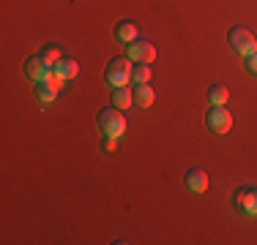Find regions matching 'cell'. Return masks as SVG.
<instances>
[{
	"label": "cell",
	"instance_id": "6da1fadb",
	"mask_svg": "<svg viewBox=\"0 0 257 245\" xmlns=\"http://www.w3.org/2000/svg\"><path fill=\"white\" fill-rule=\"evenodd\" d=\"M96 122H99L101 136H115L120 139L126 134V114L120 112L118 106H104L99 114H96Z\"/></svg>",
	"mask_w": 257,
	"mask_h": 245
},
{
	"label": "cell",
	"instance_id": "7a4b0ae2",
	"mask_svg": "<svg viewBox=\"0 0 257 245\" xmlns=\"http://www.w3.org/2000/svg\"><path fill=\"white\" fill-rule=\"evenodd\" d=\"M132 71H134V63L126 54H118V58L109 60L107 71H104V79H107V84H112V88H126V84L132 82Z\"/></svg>",
	"mask_w": 257,
	"mask_h": 245
},
{
	"label": "cell",
	"instance_id": "3957f363",
	"mask_svg": "<svg viewBox=\"0 0 257 245\" xmlns=\"http://www.w3.org/2000/svg\"><path fill=\"white\" fill-rule=\"evenodd\" d=\"M227 41H230V49L235 54H252L254 49H257V36L252 33V30H246V28H232L230 33H227Z\"/></svg>",
	"mask_w": 257,
	"mask_h": 245
},
{
	"label": "cell",
	"instance_id": "277c9868",
	"mask_svg": "<svg viewBox=\"0 0 257 245\" xmlns=\"http://www.w3.org/2000/svg\"><path fill=\"white\" fill-rule=\"evenodd\" d=\"M126 58L132 60V63H154L156 60V46L151 44V41H143V38H137V41H132V44L126 46Z\"/></svg>",
	"mask_w": 257,
	"mask_h": 245
},
{
	"label": "cell",
	"instance_id": "5b68a950",
	"mask_svg": "<svg viewBox=\"0 0 257 245\" xmlns=\"http://www.w3.org/2000/svg\"><path fill=\"white\" fill-rule=\"evenodd\" d=\"M205 122L213 134H227L232 128V114H230V109H224V106H211L205 114Z\"/></svg>",
	"mask_w": 257,
	"mask_h": 245
},
{
	"label": "cell",
	"instance_id": "8992f818",
	"mask_svg": "<svg viewBox=\"0 0 257 245\" xmlns=\"http://www.w3.org/2000/svg\"><path fill=\"white\" fill-rule=\"evenodd\" d=\"M50 74H52V66L47 63L41 54H33V58L25 60V76H28L33 84H36V82H44Z\"/></svg>",
	"mask_w": 257,
	"mask_h": 245
},
{
	"label": "cell",
	"instance_id": "52a82bcc",
	"mask_svg": "<svg viewBox=\"0 0 257 245\" xmlns=\"http://www.w3.org/2000/svg\"><path fill=\"white\" fill-rule=\"evenodd\" d=\"M183 186L189 188L192 194H205L208 191V172L200 166H192L183 174Z\"/></svg>",
	"mask_w": 257,
	"mask_h": 245
},
{
	"label": "cell",
	"instance_id": "ba28073f",
	"mask_svg": "<svg viewBox=\"0 0 257 245\" xmlns=\"http://www.w3.org/2000/svg\"><path fill=\"white\" fill-rule=\"evenodd\" d=\"M235 207L246 216H257V188H241L235 196Z\"/></svg>",
	"mask_w": 257,
	"mask_h": 245
},
{
	"label": "cell",
	"instance_id": "9c48e42d",
	"mask_svg": "<svg viewBox=\"0 0 257 245\" xmlns=\"http://www.w3.org/2000/svg\"><path fill=\"white\" fill-rule=\"evenodd\" d=\"M134 104H137L140 109H148V106H154V101H156V90L151 88V82H143V84H134Z\"/></svg>",
	"mask_w": 257,
	"mask_h": 245
},
{
	"label": "cell",
	"instance_id": "30bf717a",
	"mask_svg": "<svg viewBox=\"0 0 257 245\" xmlns=\"http://www.w3.org/2000/svg\"><path fill=\"white\" fill-rule=\"evenodd\" d=\"M109 101H112V106H118V109H128L134 104V90L128 88H112V96H109Z\"/></svg>",
	"mask_w": 257,
	"mask_h": 245
},
{
	"label": "cell",
	"instance_id": "8fae6325",
	"mask_svg": "<svg viewBox=\"0 0 257 245\" xmlns=\"http://www.w3.org/2000/svg\"><path fill=\"white\" fill-rule=\"evenodd\" d=\"M115 38H118L120 44H132V41H137V24L128 22V20L118 22L115 24Z\"/></svg>",
	"mask_w": 257,
	"mask_h": 245
},
{
	"label": "cell",
	"instance_id": "7c38bea8",
	"mask_svg": "<svg viewBox=\"0 0 257 245\" xmlns=\"http://www.w3.org/2000/svg\"><path fill=\"white\" fill-rule=\"evenodd\" d=\"M52 68H55V74H60L63 79H74L77 74H79V63H77L74 58H60Z\"/></svg>",
	"mask_w": 257,
	"mask_h": 245
},
{
	"label": "cell",
	"instance_id": "4fadbf2b",
	"mask_svg": "<svg viewBox=\"0 0 257 245\" xmlns=\"http://www.w3.org/2000/svg\"><path fill=\"white\" fill-rule=\"evenodd\" d=\"M227 101H230V90L224 88V84H213V88L208 90V104H211V106H224Z\"/></svg>",
	"mask_w": 257,
	"mask_h": 245
},
{
	"label": "cell",
	"instance_id": "5bb4252c",
	"mask_svg": "<svg viewBox=\"0 0 257 245\" xmlns=\"http://www.w3.org/2000/svg\"><path fill=\"white\" fill-rule=\"evenodd\" d=\"M33 96L39 98L41 104H52L55 98H58V90H55L50 82H36V88H33Z\"/></svg>",
	"mask_w": 257,
	"mask_h": 245
},
{
	"label": "cell",
	"instance_id": "9a60e30c",
	"mask_svg": "<svg viewBox=\"0 0 257 245\" xmlns=\"http://www.w3.org/2000/svg\"><path fill=\"white\" fill-rule=\"evenodd\" d=\"M143 82H151V66L148 63H134L132 84H143Z\"/></svg>",
	"mask_w": 257,
	"mask_h": 245
},
{
	"label": "cell",
	"instance_id": "2e32d148",
	"mask_svg": "<svg viewBox=\"0 0 257 245\" xmlns=\"http://www.w3.org/2000/svg\"><path fill=\"white\" fill-rule=\"evenodd\" d=\"M39 54H41V58H44V60H47V63H50V66H55V63H58L60 58H63V54H60V49L55 46V44H47V46L41 49Z\"/></svg>",
	"mask_w": 257,
	"mask_h": 245
},
{
	"label": "cell",
	"instance_id": "e0dca14e",
	"mask_svg": "<svg viewBox=\"0 0 257 245\" xmlns=\"http://www.w3.org/2000/svg\"><path fill=\"white\" fill-rule=\"evenodd\" d=\"M44 82H50L52 88H55V90H58V93H60V90H63V82H66V79L60 76V74H55V68H52V74H50V76L44 79Z\"/></svg>",
	"mask_w": 257,
	"mask_h": 245
},
{
	"label": "cell",
	"instance_id": "ac0fdd59",
	"mask_svg": "<svg viewBox=\"0 0 257 245\" xmlns=\"http://www.w3.org/2000/svg\"><path fill=\"white\" fill-rule=\"evenodd\" d=\"M246 71L249 74H257V49L252 54H246Z\"/></svg>",
	"mask_w": 257,
	"mask_h": 245
},
{
	"label": "cell",
	"instance_id": "d6986e66",
	"mask_svg": "<svg viewBox=\"0 0 257 245\" xmlns=\"http://www.w3.org/2000/svg\"><path fill=\"white\" fill-rule=\"evenodd\" d=\"M101 147H104L107 152H112L115 147H118V139H115V136H101Z\"/></svg>",
	"mask_w": 257,
	"mask_h": 245
}]
</instances>
